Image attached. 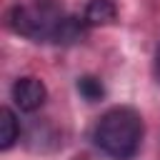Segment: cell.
I'll list each match as a JSON object with an SVG mask.
<instances>
[{"mask_svg":"<svg viewBox=\"0 0 160 160\" xmlns=\"http://www.w3.org/2000/svg\"><path fill=\"white\" fill-rule=\"evenodd\" d=\"M78 92H80L88 102H98V100L105 98V88H102L100 78H95V75H82V78L78 80Z\"/></svg>","mask_w":160,"mask_h":160,"instance_id":"52a82bcc","label":"cell"},{"mask_svg":"<svg viewBox=\"0 0 160 160\" xmlns=\"http://www.w3.org/2000/svg\"><path fill=\"white\" fill-rule=\"evenodd\" d=\"M95 145L112 160H130L142 140V118L135 108L118 105L100 115L92 130Z\"/></svg>","mask_w":160,"mask_h":160,"instance_id":"6da1fadb","label":"cell"},{"mask_svg":"<svg viewBox=\"0 0 160 160\" xmlns=\"http://www.w3.org/2000/svg\"><path fill=\"white\" fill-rule=\"evenodd\" d=\"M48 98V88L40 78H32V75H25V78H18L15 85H12V100L15 105L22 110V112H35L42 108Z\"/></svg>","mask_w":160,"mask_h":160,"instance_id":"3957f363","label":"cell"},{"mask_svg":"<svg viewBox=\"0 0 160 160\" xmlns=\"http://www.w3.org/2000/svg\"><path fill=\"white\" fill-rule=\"evenodd\" d=\"M155 80L160 82V48H158V52H155Z\"/></svg>","mask_w":160,"mask_h":160,"instance_id":"ba28073f","label":"cell"},{"mask_svg":"<svg viewBox=\"0 0 160 160\" xmlns=\"http://www.w3.org/2000/svg\"><path fill=\"white\" fill-rule=\"evenodd\" d=\"M62 20H65L62 0H22V2H15L8 12L10 28L18 35L30 38L35 42H42V40L52 42Z\"/></svg>","mask_w":160,"mask_h":160,"instance_id":"7a4b0ae2","label":"cell"},{"mask_svg":"<svg viewBox=\"0 0 160 160\" xmlns=\"http://www.w3.org/2000/svg\"><path fill=\"white\" fill-rule=\"evenodd\" d=\"M85 32H88V25L82 18H75V15H65L62 25L58 28L55 32V45H75V42H82L85 40Z\"/></svg>","mask_w":160,"mask_h":160,"instance_id":"5b68a950","label":"cell"},{"mask_svg":"<svg viewBox=\"0 0 160 160\" xmlns=\"http://www.w3.org/2000/svg\"><path fill=\"white\" fill-rule=\"evenodd\" d=\"M115 15H118V10H115L112 0H90L85 5L82 20L88 28H95V25H110L115 20Z\"/></svg>","mask_w":160,"mask_h":160,"instance_id":"277c9868","label":"cell"},{"mask_svg":"<svg viewBox=\"0 0 160 160\" xmlns=\"http://www.w3.org/2000/svg\"><path fill=\"white\" fill-rule=\"evenodd\" d=\"M20 135V125H18V118L10 108H2L0 110V148L2 150H10L15 145Z\"/></svg>","mask_w":160,"mask_h":160,"instance_id":"8992f818","label":"cell"}]
</instances>
